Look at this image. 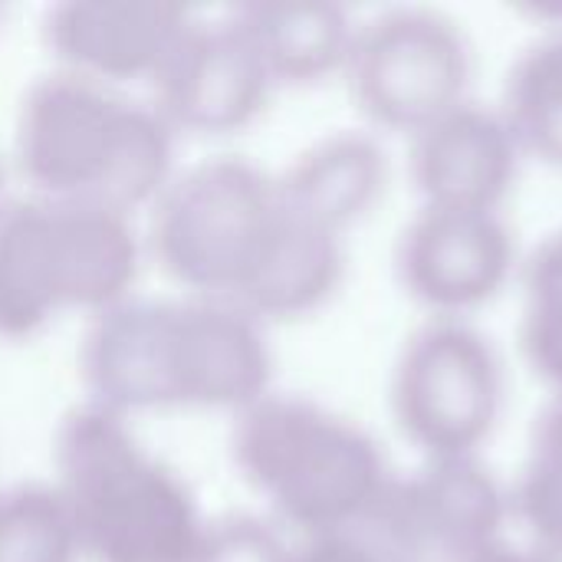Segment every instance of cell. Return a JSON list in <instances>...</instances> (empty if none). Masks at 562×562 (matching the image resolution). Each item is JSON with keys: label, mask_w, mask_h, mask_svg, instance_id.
Here are the masks:
<instances>
[{"label": "cell", "mask_w": 562, "mask_h": 562, "mask_svg": "<svg viewBox=\"0 0 562 562\" xmlns=\"http://www.w3.org/2000/svg\"><path fill=\"white\" fill-rule=\"evenodd\" d=\"M13 158L36 198L95 201L132 217L148 211L178 171L175 132L151 105L63 69L23 92Z\"/></svg>", "instance_id": "6da1fadb"}, {"label": "cell", "mask_w": 562, "mask_h": 562, "mask_svg": "<svg viewBox=\"0 0 562 562\" xmlns=\"http://www.w3.org/2000/svg\"><path fill=\"white\" fill-rule=\"evenodd\" d=\"M56 494L92 562H191L204 514L184 477L99 405L69 412L53 445Z\"/></svg>", "instance_id": "7a4b0ae2"}, {"label": "cell", "mask_w": 562, "mask_h": 562, "mask_svg": "<svg viewBox=\"0 0 562 562\" xmlns=\"http://www.w3.org/2000/svg\"><path fill=\"white\" fill-rule=\"evenodd\" d=\"M231 448L247 484L303 537L356 530L392 481L366 428L303 395L267 392L240 408Z\"/></svg>", "instance_id": "3957f363"}, {"label": "cell", "mask_w": 562, "mask_h": 562, "mask_svg": "<svg viewBox=\"0 0 562 562\" xmlns=\"http://www.w3.org/2000/svg\"><path fill=\"white\" fill-rule=\"evenodd\" d=\"M280 194L273 175L237 155L178 168L148 207L145 250L191 296L237 300L254 277Z\"/></svg>", "instance_id": "277c9868"}, {"label": "cell", "mask_w": 562, "mask_h": 562, "mask_svg": "<svg viewBox=\"0 0 562 562\" xmlns=\"http://www.w3.org/2000/svg\"><path fill=\"white\" fill-rule=\"evenodd\" d=\"M342 72L366 119L415 135L471 99L474 56L464 30L441 10L398 7L356 26Z\"/></svg>", "instance_id": "5b68a950"}, {"label": "cell", "mask_w": 562, "mask_h": 562, "mask_svg": "<svg viewBox=\"0 0 562 562\" xmlns=\"http://www.w3.org/2000/svg\"><path fill=\"white\" fill-rule=\"evenodd\" d=\"M504 402L497 349L464 319L435 316L415 329L392 372V412L425 458L477 454Z\"/></svg>", "instance_id": "8992f818"}, {"label": "cell", "mask_w": 562, "mask_h": 562, "mask_svg": "<svg viewBox=\"0 0 562 562\" xmlns=\"http://www.w3.org/2000/svg\"><path fill=\"white\" fill-rule=\"evenodd\" d=\"M507 494L468 458H425L408 477H392L372 514L356 527L382 562H464L504 540Z\"/></svg>", "instance_id": "52a82bcc"}, {"label": "cell", "mask_w": 562, "mask_h": 562, "mask_svg": "<svg viewBox=\"0 0 562 562\" xmlns=\"http://www.w3.org/2000/svg\"><path fill=\"white\" fill-rule=\"evenodd\" d=\"M155 372L161 408L237 415L270 392L273 352L263 323L234 300H158Z\"/></svg>", "instance_id": "ba28073f"}, {"label": "cell", "mask_w": 562, "mask_h": 562, "mask_svg": "<svg viewBox=\"0 0 562 562\" xmlns=\"http://www.w3.org/2000/svg\"><path fill=\"white\" fill-rule=\"evenodd\" d=\"M270 89L273 79L231 16L191 20L151 76V109L175 135H227L263 112Z\"/></svg>", "instance_id": "9c48e42d"}, {"label": "cell", "mask_w": 562, "mask_h": 562, "mask_svg": "<svg viewBox=\"0 0 562 562\" xmlns=\"http://www.w3.org/2000/svg\"><path fill=\"white\" fill-rule=\"evenodd\" d=\"M514 263V237L501 211L418 207L398 240L405 290L451 319L494 300Z\"/></svg>", "instance_id": "30bf717a"}, {"label": "cell", "mask_w": 562, "mask_h": 562, "mask_svg": "<svg viewBox=\"0 0 562 562\" xmlns=\"http://www.w3.org/2000/svg\"><path fill=\"white\" fill-rule=\"evenodd\" d=\"M194 16L168 0H66L46 10L43 40L56 69L115 89L158 72Z\"/></svg>", "instance_id": "8fae6325"}, {"label": "cell", "mask_w": 562, "mask_h": 562, "mask_svg": "<svg viewBox=\"0 0 562 562\" xmlns=\"http://www.w3.org/2000/svg\"><path fill=\"white\" fill-rule=\"evenodd\" d=\"M408 138V171L422 207L501 211L524 151L497 109L468 99Z\"/></svg>", "instance_id": "7c38bea8"}, {"label": "cell", "mask_w": 562, "mask_h": 562, "mask_svg": "<svg viewBox=\"0 0 562 562\" xmlns=\"http://www.w3.org/2000/svg\"><path fill=\"white\" fill-rule=\"evenodd\" d=\"M59 300L89 316L132 296L145 234L132 214L95 201H49Z\"/></svg>", "instance_id": "4fadbf2b"}, {"label": "cell", "mask_w": 562, "mask_h": 562, "mask_svg": "<svg viewBox=\"0 0 562 562\" xmlns=\"http://www.w3.org/2000/svg\"><path fill=\"white\" fill-rule=\"evenodd\" d=\"M389 171V151L375 135L339 128L306 145L273 181L286 211L346 234L385 194Z\"/></svg>", "instance_id": "5bb4252c"}, {"label": "cell", "mask_w": 562, "mask_h": 562, "mask_svg": "<svg viewBox=\"0 0 562 562\" xmlns=\"http://www.w3.org/2000/svg\"><path fill=\"white\" fill-rule=\"evenodd\" d=\"M342 270V234H333L280 204L273 237L234 303L260 323L306 316L336 293Z\"/></svg>", "instance_id": "9a60e30c"}, {"label": "cell", "mask_w": 562, "mask_h": 562, "mask_svg": "<svg viewBox=\"0 0 562 562\" xmlns=\"http://www.w3.org/2000/svg\"><path fill=\"white\" fill-rule=\"evenodd\" d=\"M237 30L277 82H316L342 72L352 46V20L329 0H257L234 16Z\"/></svg>", "instance_id": "2e32d148"}, {"label": "cell", "mask_w": 562, "mask_h": 562, "mask_svg": "<svg viewBox=\"0 0 562 562\" xmlns=\"http://www.w3.org/2000/svg\"><path fill=\"white\" fill-rule=\"evenodd\" d=\"M63 313L46 198L0 204V339H30Z\"/></svg>", "instance_id": "e0dca14e"}, {"label": "cell", "mask_w": 562, "mask_h": 562, "mask_svg": "<svg viewBox=\"0 0 562 562\" xmlns=\"http://www.w3.org/2000/svg\"><path fill=\"white\" fill-rule=\"evenodd\" d=\"M497 112L520 151L562 168V33L537 40L517 56Z\"/></svg>", "instance_id": "ac0fdd59"}, {"label": "cell", "mask_w": 562, "mask_h": 562, "mask_svg": "<svg viewBox=\"0 0 562 562\" xmlns=\"http://www.w3.org/2000/svg\"><path fill=\"white\" fill-rule=\"evenodd\" d=\"M82 560L72 520L53 484L0 491V562Z\"/></svg>", "instance_id": "d6986e66"}, {"label": "cell", "mask_w": 562, "mask_h": 562, "mask_svg": "<svg viewBox=\"0 0 562 562\" xmlns=\"http://www.w3.org/2000/svg\"><path fill=\"white\" fill-rule=\"evenodd\" d=\"M514 507L533 543L562 540V395L537 418L530 458L520 471Z\"/></svg>", "instance_id": "ffe728a7"}, {"label": "cell", "mask_w": 562, "mask_h": 562, "mask_svg": "<svg viewBox=\"0 0 562 562\" xmlns=\"http://www.w3.org/2000/svg\"><path fill=\"white\" fill-rule=\"evenodd\" d=\"M290 547L283 537L250 517V514H231L204 524V533L198 540V550L191 562H286Z\"/></svg>", "instance_id": "44dd1931"}, {"label": "cell", "mask_w": 562, "mask_h": 562, "mask_svg": "<svg viewBox=\"0 0 562 562\" xmlns=\"http://www.w3.org/2000/svg\"><path fill=\"white\" fill-rule=\"evenodd\" d=\"M520 346L530 369L562 395V296H527Z\"/></svg>", "instance_id": "7402d4cb"}, {"label": "cell", "mask_w": 562, "mask_h": 562, "mask_svg": "<svg viewBox=\"0 0 562 562\" xmlns=\"http://www.w3.org/2000/svg\"><path fill=\"white\" fill-rule=\"evenodd\" d=\"M286 562H382V557L359 530H339L303 537L300 547H290Z\"/></svg>", "instance_id": "603a6c76"}, {"label": "cell", "mask_w": 562, "mask_h": 562, "mask_svg": "<svg viewBox=\"0 0 562 562\" xmlns=\"http://www.w3.org/2000/svg\"><path fill=\"white\" fill-rule=\"evenodd\" d=\"M527 296H562V227L550 234L524 267Z\"/></svg>", "instance_id": "cb8c5ba5"}, {"label": "cell", "mask_w": 562, "mask_h": 562, "mask_svg": "<svg viewBox=\"0 0 562 562\" xmlns=\"http://www.w3.org/2000/svg\"><path fill=\"white\" fill-rule=\"evenodd\" d=\"M464 562H537V557H533L530 547L520 550V547H514V543H507V540H497V543H491V547L471 553Z\"/></svg>", "instance_id": "d4e9b609"}, {"label": "cell", "mask_w": 562, "mask_h": 562, "mask_svg": "<svg viewBox=\"0 0 562 562\" xmlns=\"http://www.w3.org/2000/svg\"><path fill=\"white\" fill-rule=\"evenodd\" d=\"M537 562H562V540H553V543H533L530 547Z\"/></svg>", "instance_id": "484cf974"}, {"label": "cell", "mask_w": 562, "mask_h": 562, "mask_svg": "<svg viewBox=\"0 0 562 562\" xmlns=\"http://www.w3.org/2000/svg\"><path fill=\"white\" fill-rule=\"evenodd\" d=\"M7 198H3V165H0V204H3Z\"/></svg>", "instance_id": "4316f807"}, {"label": "cell", "mask_w": 562, "mask_h": 562, "mask_svg": "<svg viewBox=\"0 0 562 562\" xmlns=\"http://www.w3.org/2000/svg\"><path fill=\"white\" fill-rule=\"evenodd\" d=\"M0 23H3V7H0Z\"/></svg>", "instance_id": "83f0119b"}]
</instances>
